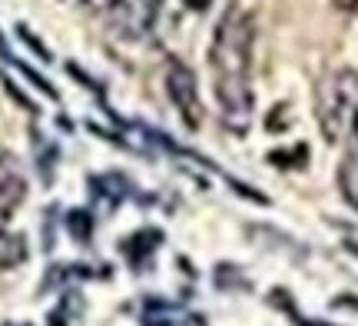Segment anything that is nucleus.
<instances>
[{
    "label": "nucleus",
    "mask_w": 358,
    "mask_h": 326,
    "mask_svg": "<svg viewBox=\"0 0 358 326\" xmlns=\"http://www.w3.org/2000/svg\"><path fill=\"white\" fill-rule=\"evenodd\" d=\"M252 40H256L252 13L232 7L222 13L209 47L219 117L232 133H245L252 123Z\"/></svg>",
    "instance_id": "1"
},
{
    "label": "nucleus",
    "mask_w": 358,
    "mask_h": 326,
    "mask_svg": "<svg viewBox=\"0 0 358 326\" xmlns=\"http://www.w3.org/2000/svg\"><path fill=\"white\" fill-rule=\"evenodd\" d=\"M315 114H319V127L329 140H342L352 133L358 114V74L355 70H335L319 83L315 90Z\"/></svg>",
    "instance_id": "2"
},
{
    "label": "nucleus",
    "mask_w": 358,
    "mask_h": 326,
    "mask_svg": "<svg viewBox=\"0 0 358 326\" xmlns=\"http://www.w3.org/2000/svg\"><path fill=\"white\" fill-rule=\"evenodd\" d=\"M103 17L120 40H143L153 27L156 11L150 0H106Z\"/></svg>",
    "instance_id": "3"
},
{
    "label": "nucleus",
    "mask_w": 358,
    "mask_h": 326,
    "mask_svg": "<svg viewBox=\"0 0 358 326\" xmlns=\"http://www.w3.org/2000/svg\"><path fill=\"white\" fill-rule=\"evenodd\" d=\"M166 90H169L173 107H176V114L182 117V123H186L189 130H199L206 110H203V100H199V83H196V74H192L186 64L173 60L169 70H166Z\"/></svg>",
    "instance_id": "4"
},
{
    "label": "nucleus",
    "mask_w": 358,
    "mask_h": 326,
    "mask_svg": "<svg viewBox=\"0 0 358 326\" xmlns=\"http://www.w3.org/2000/svg\"><path fill=\"white\" fill-rule=\"evenodd\" d=\"M0 196H7L13 207L24 203L27 196V177L20 170V160L13 154H3V150H0Z\"/></svg>",
    "instance_id": "5"
},
{
    "label": "nucleus",
    "mask_w": 358,
    "mask_h": 326,
    "mask_svg": "<svg viewBox=\"0 0 358 326\" xmlns=\"http://www.w3.org/2000/svg\"><path fill=\"white\" fill-rule=\"evenodd\" d=\"M30 257V247H27L24 233H10L7 226L0 230V270H13Z\"/></svg>",
    "instance_id": "6"
},
{
    "label": "nucleus",
    "mask_w": 358,
    "mask_h": 326,
    "mask_svg": "<svg viewBox=\"0 0 358 326\" xmlns=\"http://www.w3.org/2000/svg\"><path fill=\"white\" fill-rule=\"evenodd\" d=\"M159 236H163L159 230H140V233H133L127 243H123V253H127L129 260L136 263V270H143L146 257H150V253L159 247Z\"/></svg>",
    "instance_id": "7"
},
{
    "label": "nucleus",
    "mask_w": 358,
    "mask_h": 326,
    "mask_svg": "<svg viewBox=\"0 0 358 326\" xmlns=\"http://www.w3.org/2000/svg\"><path fill=\"white\" fill-rule=\"evenodd\" d=\"M338 186H342V196L358 210V147L348 150V157L342 160V170H338Z\"/></svg>",
    "instance_id": "8"
},
{
    "label": "nucleus",
    "mask_w": 358,
    "mask_h": 326,
    "mask_svg": "<svg viewBox=\"0 0 358 326\" xmlns=\"http://www.w3.org/2000/svg\"><path fill=\"white\" fill-rule=\"evenodd\" d=\"M93 186H96V190H93L96 196H106V210L116 207V203H120V200L129 193V183L123 180L120 173H106V177H96V180H93Z\"/></svg>",
    "instance_id": "9"
},
{
    "label": "nucleus",
    "mask_w": 358,
    "mask_h": 326,
    "mask_svg": "<svg viewBox=\"0 0 358 326\" xmlns=\"http://www.w3.org/2000/svg\"><path fill=\"white\" fill-rule=\"evenodd\" d=\"M66 230L73 233L77 243H87L90 230H93V217H90L87 210H70V213H66Z\"/></svg>",
    "instance_id": "10"
},
{
    "label": "nucleus",
    "mask_w": 358,
    "mask_h": 326,
    "mask_svg": "<svg viewBox=\"0 0 358 326\" xmlns=\"http://www.w3.org/2000/svg\"><path fill=\"white\" fill-rule=\"evenodd\" d=\"M186 4H189L192 11H206L209 7V0H186Z\"/></svg>",
    "instance_id": "11"
},
{
    "label": "nucleus",
    "mask_w": 358,
    "mask_h": 326,
    "mask_svg": "<svg viewBox=\"0 0 358 326\" xmlns=\"http://www.w3.org/2000/svg\"><path fill=\"white\" fill-rule=\"evenodd\" d=\"M352 137H355V144H358V114H355V123H352Z\"/></svg>",
    "instance_id": "12"
},
{
    "label": "nucleus",
    "mask_w": 358,
    "mask_h": 326,
    "mask_svg": "<svg viewBox=\"0 0 358 326\" xmlns=\"http://www.w3.org/2000/svg\"><path fill=\"white\" fill-rule=\"evenodd\" d=\"M66 4H87V0H66Z\"/></svg>",
    "instance_id": "13"
}]
</instances>
